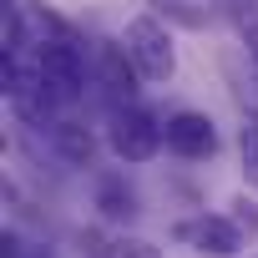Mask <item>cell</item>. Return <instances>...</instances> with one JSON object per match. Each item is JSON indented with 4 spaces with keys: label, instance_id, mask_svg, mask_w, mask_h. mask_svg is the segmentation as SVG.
Masks as SVG:
<instances>
[{
    "label": "cell",
    "instance_id": "cell-1",
    "mask_svg": "<svg viewBox=\"0 0 258 258\" xmlns=\"http://www.w3.org/2000/svg\"><path fill=\"white\" fill-rule=\"evenodd\" d=\"M36 66L46 76V86L61 96V106L86 101L91 91V46L71 31V36H36Z\"/></svg>",
    "mask_w": 258,
    "mask_h": 258
},
{
    "label": "cell",
    "instance_id": "cell-2",
    "mask_svg": "<svg viewBox=\"0 0 258 258\" xmlns=\"http://www.w3.org/2000/svg\"><path fill=\"white\" fill-rule=\"evenodd\" d=\"M106 147H111L116 162L142 167V162H152V157L167 147V142H162V121H157L147 106H137V101L111 106V111H106Z\"/></svg>",
    "mask_w": 258,
    "mask_h": 258
},
{
    "label": "cell",
    "instance_id": "cell-3",
    "mask_svg": "<svg viewBox=\"0 0 258 258\" xmlns=\"http://www.w3.org/2000/svg\"><path fill=\"white\" fill-rule=\"evenodd\" d=\"M121 46H126V56H132V66L142 71V81L162 86V81L177 76V46H172V31H167L162 16H152V11L132 16L126 31H121Z\"/></svg>",
    "mask_w": 258,
    "mask_h": 258
},
{
    "label": "cell",
    "instance_id": "cell-4",
    "mask_svg": "<svg viewBox=\"0 0 258 258\" xmlns=\"http://www.w3.org/2000/svg\"><path fill=\"white\" fill-rule=\"evenodd\" d=\"M137 81H142V71L132 66L121 41H91V91L101 96L106 111L137 101Z\"/></svg>",
    "mask_w": 258,
    "mask_h": 258
},
{
    "label": "cell",
    "instance_id": "cell-5",
    "mask_svg": "<svg viewBox=\"0 0 258 258\" xmlns=\"http://www.w3.org/2000/svg\"><path fill=\"white\" fill-rule=\"evenodd\" d=\"M177 243H187L198 258H238L248 238L228 213H198V218L177 223Z\"/></svg>",
    "mask_w": 258,
    "mask_h": 258
},
{
    "label": "cell",
    "instance_id": "cell-6",
    "mask_svg": "<svg viewBox=\"0 0 258 258\" xmlns=\"http://www.w3.org/2000/svg\"><path fill=\"white\" fill-rule=\"evenodd\" d=\"M162 142H167V152L182 157V162H208V157H218V126H213L208 111L182 106V111H172V116L162 121Z\"/></svg>",
    "mask_w": 258,
    "mask_h": 258
},
{
    "label": "cell",
    "instance_id": "cell-7",
    "mask_svg": "<svg viewBox=\"0 0 258 258\" xmlns=\"http://www.w3.org/2000/svg\"><path fill=\"white\" fill-rule=\"evenodd\" d=\"M41 137H46V147H51L56 162L81 167V172H96V137H91V126H86V121H76V116L61 111Z\"/></svg>",
    "mask_w": 258,
    "mask_h": 258
},
{
    "label": "cell",
    "instance_id": "cell-8",
    "mask_svg": "<svg viewBox=\"0 0 258 258\" xmlns=\"http://www.w3.org/2000/svg\"><path fill=\"white\" fill-rule=\"evenodd\" d=\"M91 208H96L106 223H121V228L142 218V198H137V187L126 182V172H111V167L91 172Z\"/></svg>",
    "mask_w": 258,
    "mask_h": 258
},
{
    "label": "cell",
    "instance_id": "cell-9",
    "mask_svg": "<svg viewBox=\"0 0 258 258\" xmlns=\"http://www.w3.org/2000/svg\"><path fill=\"white\" fill-rule=\"evenodd\" d=\"M238 157H243V177H248V187H258V111H248V116H243Z\"/></svg>",
    "mask_w": 258,
    "mask_h": 258
},
{
    "label": "cell",
    "instance_id": "cell-10",
    "mask_svg": "<svg viewBox=\"0 0 258 258\" xmlns=\"http://www.w3.org/2000/svg\"><path fill=\"white\" fill-rule=\"evenodd\" d=\"M106 258H167L152 238H137V233H121V238H111V253Z\"/></svg>",
    "mask_w": 258,
    "mask_h": 258
},
{
    "label": "cell",
    "instance_id": "cell-11",
    "mask_svg": "<svg viewBox=\"0 0 258 258\" xmlns=\"http://www.w3.org/2000/svg\"><path fill=\"white\" fill-rule=\"evenodd\" d=\"M228 218H233V223L243 228V238H248V243L258 238V203H253L248 192H238V198L228 203Z\"/></svg>",
    "mask_w": 258,
    "mask_h": 258
},
{
    "label": "cell",
    "instance_id": "cell-12",
    "mask_svg": "<svg viewBox=\"0 0 258 258\" xmlns=\"http://www.w3.org/2000/svg\"><path fill=\"white\" fill-rule=\"evenodd\" d=\"M76 248H81V258H106V253H111V243H106L101 233H91V228L76 233Z\"/></svg>",
    "mask_w": 258,
    "mask_h": 258
},
{
    "label": "cell",
    "instance_id": "cell-13",
    "mask_svg": "<svg viewBox=\"0 0 258 258\" xmlns=\"http://www.w3.org/2000/svg\"><path fill=\"white\" fill-rule=\"evenodd\" d=\"M238 36H243L248 66H258V16H243V21H238Z\"/></svg>",
    "mask_w": 258,
    "mask_h": 258
},
{
    "label": "cell",
    "instance_id": "cell-14",
    "mask_svg": "<svg viewBox=\"0 0 258 258\" xmlns=\"http://www.w3.org/2000/svg\"><path fill=\"white\" fill-rule=\"evenodd\" d=\"M26 253V238H21V228H6V238H0V258H21Z\"/></svg>",
    "mask_w": 258,
    "mask_h": 258
},
{
    "label": "cell",
    "instance_id": "cell-15",
    "mask_svg": "<svg viewBox=\"0 0 258 258\" xmlns=\"http://www.w3.org/2000/svg\"><path fill=\"white\" fill-rule=\"evenodd\" d=\"M218 6H223V11L233 16V26H238L243 16H258V0H218Z\"/></svg>",
    "mask_w": 258,
    "mask_h": 258
},
{
    "label": "cell",
    "instance_id": "cell-16",
    "mask_svg": "<svg viewBox=\"0 0 258 258\" xmlns=\"http://www.w3.org/2000/svg\"><path fill=\"white\" fill-rule=\"evenodd\" d=\"M21 258H61V253H56L51 243H26V253H21Z\"/></svg>",
    "mask_w": 258,
    "mask_h": 258
}]
</instances>
